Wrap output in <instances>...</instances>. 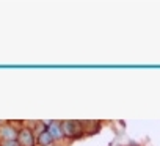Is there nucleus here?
<instances>
[{"instance_id":"2","label":"nucleus","mask_w":160,"mask_h":146,"mask_svg":"<svg viewBox=\"0 0 160 146\" xmlns=\"http://www.w3.org/2000/svg\"><path fill=\"white\" fill-rule=\"evenodd\" d=\"M18 141H19L21 146H33L35 138H33L32 130H28V129H22V130L18 133Z\"/></svg>"},{"instance_id":"1","label":"nucleus","mask_w":160,"mask_h":146,"mask_svg":"<svg viewBox=\"0 0 160 146\" xmlns=\"http://www.w3.org/2000/svg\"><path fill=\"white\" fill-rule=\"evenodd\" d=\"M61 130H63V135H68V137H77L82 133V124L78 121L72 119V121H64L61 123Z\"/></svg>"},{"instance_id":"3","label":"nucleus","mask_w":160,"mask_h":146,"mask_svg":"<svg viewBox=\"0 0 160 146\" xmlns=\"http://www.w3.org/2000/svg\"><path fill=\"white\" fill-rule=\"evenodd\" d=\"M0 137H2L5 141L16 140V138H18V132H16V129L11 127V126H2V127H0Z\"/></svg>"},{"instance_id":"6","label":"nucleus","mask_w":160,"mask_h":146,"mask_svg":"<svg viewBox=\"0 0 160 146\" xmlns=\"http://www.w3.org/2000/svg\"><path fill=\"white\" fill-rule=\"evenodd\" d=\"M3 146H21L18 140H10V141H5Z\"/></svg>"},{"instance_id":"4","label":"nucleus","mask_w":160,"mask_h":146,"mask_svg":"<svg viewBox=\"0 0 160 146\" xmlns=\"http://www.w3.org/2000/svg\"><path fill=\"white\" fill-rule=\"evenodd\" d=\"M47 132L49 135L52 137V140H60L63 137V130H61V124L60 123H50L49 127H47Z\"/></svg>"},{"instance_id":"5","label":"nucleus","mask_w":160,"mask_h":146,"mask_svg":"<svg viewBox=\"0 0 160 146\" xmlns=\"http://www.w3.org/2000/svg\"><path fill=\"white\" fill-rule=\"evenodd\" d=\"M38 141H39V144H41V146H47V144H50V143H52V137L49 135V132H47V130H42V132L39 133V137H38Z\"/></svg>"}]
</instances>
